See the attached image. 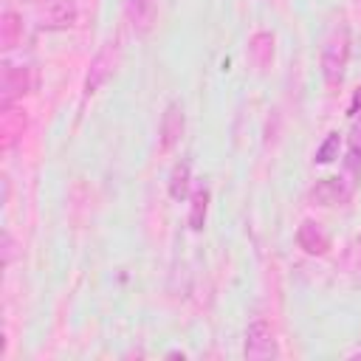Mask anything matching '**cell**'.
<instances>
[{
    "label": "cell",
    "instance_id": "obj_1",
    "mask_svg": "<svg viewBox=\"0 0 361 361\" xmlns=\"http://www.w3.org/2000/svg\"><path fill=\"white\" fill-rule=\"evenodd\" d=\"M347 62H350V31L347 25L333 28V34L327 37L324 48H322V76L327 87H338L344 82L347 73Z\"/></svg>",
    "mask_w": 361,
    "mask_h": 361
},
{
    "label": "cell",
    "instance_id": "obj_2",
    "mask_svg": "<svg viewBox=\"0 0 361 361\" xmlns=\"http://www.w3.org/2000/svg\"><path fill=\"white\" fill-rule=\"evenodd\" d=\"M116 62H118V42H116V39H107V42L93 54L90 65H87V73H85V82H82L85 96H93V93H99V90L107 85V79H110L113 71H116Z\"/></svg>",
    "mask_w": 361,
    "mask_h": 361
},
{
    "label": "cell",
    "instance_id": "obj_3",
    "mask_svg": "<svg viewBox=\"0 0 361 361\" xmlns=\"http://www.w3.org/2000/svg\"><path fill=\"white\" fill-rule=\"evenodd\" d=\"M276 336L274 327L265 319H254L245 330V344H243V355L248 361H268L276 358Z\"/></svg>",
    "mask_w": 361,
    "mask_h": 361
},
{
    "label": "cell",
    "instance_id": "obj_4",
    "mask_svg": "<svg viewBox=\"0 0 361 361\" xmlns=\"http://www.w3.org/2000/svg\"><path fill=\"white\" fill-rule=\"evenodd\" d=\"M350 195H353V180L338 178V175L316 180L307 192L310 203H316V206H341V203L350 200Z\"/></svg>",
    "mask_w": 361,
    "mask_h": 361
},
{
    "label": "cell",
    "instance_id": "obj_5",
    "mask_svg": "<svg viewBox=\"0 0 361 361\" xmlns=\"http://www.w3.org/2000/svg\"><path fill=\"white\" fill-rule=\"evenodd\" d=\"M76 17H79V8L73 0H45V6L39 8V25L48 31L71 28Z\"/></svg>",
    "mask_w": 361,
    "mask_h": 361
},
{
    "label": "cell",
    "instance_id": "obj_6",
    "mask_svg": "<svg viewBox=\"0 0 361 361\" xmlns=\"http://www.w3.org/2000/svg\"><path fill=\"white\" fill-rule=\"evenodd\" d=\"M34 82H37V76H34L31 68H25V65L23 68L6 65L3 68V104L14 102V99H20L25 93H31L34 90Z\"/></svg>",
    "mask_w": 361,
    "mask_h": 361
},
{
    "label": "cell",
    "instance_id": "obj_7",
    "mask_svg": "<svg viewBox=\"0 0 361 361\" xmlns=\"http://www.w3.org/2000/svg\"><path fill=\"white\" fill-rule=\"evenodd\" d=\"M183 130H186V116H183V107H180L178 102H169V104H166V110H164V116H161V130H158L161 149H164V152H169V149H172V147L180 141Z\"/></svg>",
    "mask_w": 361,
    "mask_h": 361
},
{
    "label": "cell",
    "instance_id": "obj_8",
    "mask_svg": "<svg viewBox=\"0 0 361 361\" xmlns=\"http://www.w3.org/2000/svg\"><path fill=\"white\" fill-rule=\"evenodd\" d=\"M296 245L307 257H324L330 251V237L316 220H302V226L296 228Z\"/></svg>",
    "mask_w": 361,
    "mask_h": 361
},
{
    "label": "cell",
    "instance_id": "obj_9",
    "mask_svg": "<svg viewBox=\"0 0 361 361\" xmlns=\"http://www.w3.org/2000/svg\"><path fill=\"white\" fill-rule=\"evenodd\" d=\"M274 51H276V37H274L271 31H257V34H251L248 48H245L248 62H251L257 71H265V68L274 62Z\"/></svg>",
    "mask_w": 361,
    "mask_h": 361
},
{
    "label": "cell",
    "instance_id": "obj_10",
    "mask_svg": "<svg viewBox=\"0 0 361 361\" xmlns=\"http://www.w3.org/2000/svg\"><path fill=\"white\" fill-rule=\"evenodd\" d=\"M25 130V110L17 107L14 102L3 104V116H0V135H3V149H11L20 135Z\"/></svg>",
    "mask_w": 361,
    "mask_h": 361
},
{
    "label": "cell",
    "instance_id": "obj_11",
    "mask_svg": "<svg viewBox=\"0 0 361 361\" xmlns=\"http://www.w3.org/2000/svg\"><path fill=\"white\" fill-rule=\"evenodd\" d=\"M158 0H127V20L138 34H147L155 23Z\"/></svg>",
    "mask_w": 361,
    "mask_h": 361
},
{
    "label": "cell",
    "instance_id": "obj_12",
    "mask_svg": "<svg viewBox=\"0 0 361 361\" xmlns=\"http://www.w3.org/2000/svg\"><path fill=\"white\" fill-rule=\"evenodd\" d=\"M23 34H25V25H23V17L14 11V8H6L0 14V48L3 51H11L23 42Z\"/></svg>",
    "mask_w": 361,
    "mask_h": 361
},
{
    "label": "cell",
    "instance_id": "obj_13",
    "mask_svg": "<svg viewBox=\"0 0 361 361\" xmlns=\"http://www.w3.org/2000/svg\"><path fill=\"white\" fill-rule=\"evenodd\" d=\"M189 180H192V166L189 161H178L169 172V197L172 200H183L189 195Z\"/></svg>",
    "mask_w": 361,
    "mask_h": 361
},
{
    "label": "cell",
    "instance_id": "obj_14",
    "mask_svg": "<svg viewBox=\"0 0 361 361\" xmlns=\"http://www.w3.org/2000/svg\"><path fill=\"white\" fill-rule=\"evenodd\" d=\"M347 172L355 178L361 172V113L350 127V147H347Z\"/></svg>",
    "mask_w": 361,
    "mask_h": 361
},
{
    "label": "cell",
    "instance_id": "obj_15",
    "mask_svg": "<svg viewBox=\"0 0 361 361\" xmlns=\"http://www.w3.org/2000/svg\"><path fill=\"white\" fill-rule=\"evenodd\" d=\"M206 212H209V189H195L192 192V206H189V228L200 231L206 223Z\"/></svg>",
    "mask_w": 361,
    "mask_h": 361
},
{
    "label": "cell",
    "instance_id": "obj_16",
    "mask_svg": "<svg viewBox=\"0 0 361 361\" xmlns=\"http://www.w3.org/2000/svg\"><path fill=\"white\" fill-rule=\"evenodd\" d=\"M344 271L353 276V282L361 285V234H355L344 254Z\"/></svg>",
    "mask_w": 361,
    "mask_h": 361
},
{
    "label": "cell",
    "instance_id": "obj_17",
    "mask_svg": "<svg viewBox=\"0 0 361 361\" xmlns=\"http://www.w3.org/2000/svg\"><path fill=\"white\" fill-rule=\"evenodd\" d=\"M338 147H341V135L333 130V133H327V138L316 147V164H330V161H336L338 158Z\"/></svg>",
    "mask_w": 361,
    "mask_h": 361
},
{
    "label": "cell",
    "instance_id": "obj_18",
    "mask_svg": "<svg viewBox=\"0 0 361 361\" xmlns=\"http://www.w3.org/2000/svg\"><path fill=\"white\" fill-rule=\"evenodd\" d=\"M14 257V243H11V234L3 231V265H8Z\"/></svg>",
    "mask_w": 361,
    "mask_h": 361
},
{
    "label": "cell",
    "instance_id": "obj_19",
    "mask_svg": "<svg viewBox=\"0 0 361 361\" xmlns=\"http://www.w3.org/2000/svg\"><path fill=\"white\" fill-rule=\"evenodd\" d=\"M347 113H350V116H358V113H361V90L353 96V104H350V110H347Z\"/></svg>",
    "mask_w": 361,
    "mask_h": 361
},
{
    "label": "cell",
    "instance_id": "obj_20",
    "mask_svg": "<svg viewBox=\"0 0 361 361\" xmlns=\"http://www.w3.org/2000/svg\"><path fill=\"white\" fill-rule=\"evenodd\" d=\"M169 358H180V361H183V358H186V355H183V353H180V350H172V353H169Z\"/></svg>",
    "mask_w": 361,
    "mask_h": 361
}]
</instances>
